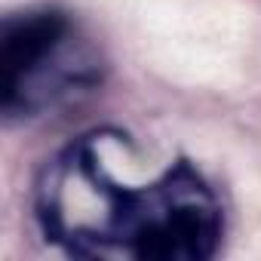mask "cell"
<instances>
[{"mask_svg":"<svg viewBox=\"0 0 261 261\" xmlns=\"http://www.w3.org/2000/svg\"><path fill=\"white\" fill-rule=\"evenodd\" d=\"M126 136L89 133L56 154L37 185L43 233L71 255L136 261L212 258L224 215L206 178L178 160L133 185L120 169Z\"/></svg>","mask_w":261,"mask_h":261,"instance_id":"6da1fadb","label":"cell"},{"mask_svg":"<svg viewBox=\"0 0 261 261\" xmlns=\"http://www.w3.org/2000/svg\"><path fill=\"white\" fill-rule=\"evenodd\" d=\"M101 77V62L80 25L62 10L10 16L0 31V108L7 117H40Z\"/></svg>","mask_w":261,"mask_h":261,"instance_id":"7a4b0ae2","label":"cell"}]
</instances>
